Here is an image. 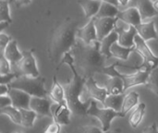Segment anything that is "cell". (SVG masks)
<instances>
[{
    "mask_svg": "<svg viewBox=\"0 0 158 133\" xmlns=\"http://www.w3.org/2000/svg\"><path fill=\"white\" fill-rule=\"evenodd\" d=\"M101 42L94 41L88 44L77 37L76 44L71 49L74 58V65L79 73L88 79L94 74H103L106 69V59H107L100 50Z\"/></svg>",
    "mask_w": 158,
    "mask_h": 133,
    "instance_id": "6da1fadb",
    "label": "cell"
},
{
    "mask_svg": "<svg viewBox=\"0 0 158 133\" xmlns=\"http://www.w3.org/2000/svg\"><path fill=\"white\" fill-rule=\"evenodd\" d=\"M79 20L67 18L53 29L47 45V56L53 63L59 64L66 53L70 52L77 41Z\"/></svg>",
    "mask_w": 158,
    "mask_h": 133,
    "instance_id": "7a4b0ae2",
    "label": "cell"
},
{
    "mask_svg": "<svg viewBox=\"0 0 158 133\" xmlns=\"http://www.w3.org/2000/svg\"><path fill=\"white\" fill-rule=\"evenodd\" d=\"M63 64L68 65L70 68L71 72H72V78L70 79V81H69V83L66 85V88H65L67 104L73 114L85 116L87 115V111L92 102V99H88L85 102H82L81 100V95L84 90L85 82L87 79L81 76L77 70L74 65V58L71 55V52H68L65 54L62 60L57 65L56 70H58V69Z\"/></svg>",
    "mask_w": 158,
    "mask_h": 133,
    "instance_id": "3957f363",
    "label": "cell"
},
{
    "mask_svg": "<svg viewBox=\"0 0 158 133\" xmlns=\"http://www.w3.org/2000/svg\"><path fill=\"white\" fill-rule=\"evenodd\" d=\"M45 78L31 77V76H19L8 85L11 88L21 90L31 96L47 97L49 93L45 89Z\"/></svg>",
    "mask_w": 158,
    "mask_h": 133,
    "instance_id": "277c9868",
    "label": "cell"
},
{
    "mask_svg": "<svg viewBox=\"0 0 158 133\" xmlns=\"http://www.w3.org/2000/svg\"><path fill=\"white\" fill-rule=\"evenodd\" d=\"M87 115L95 117L96 118L99 119V121L101 123V128L104 131V132L109 131L111 122L114 118L125 117L122 114V112H118L111 108H106V107L104 109L99 108L96 104V100H94V99H92L91 106L87 111Z\"/></svg>",
    "mask_w": 158,
    "mask_h": 133,
    "instance_id": "5b68a950",
    "label": "cell"
},
{
    "mask_svg": "<svg viewBox=\"0 0 158 133\" xmlns=\"http://www.w3.org/2000/svg\"><path fill=\"white\" fill-rule=\"evenodd\" d=\"M135 42V52H137L143 58V63L139 65V69H153L158 67V57L156 56L151 49L149 48L146 42L137 34L134 39Z\"/></svg>",
    "mask_w": 158,
    "mask_h": 133,
    "instance_id": "8992f818",
    "label": "cell"
},
{
    "mask_svg": "<svg viewBox=\"0 0 158 133\" xmlns=\"http://www.w3.org/2000/svg\"><path fill=\"white\" fill-rule=\"evenodd\" d=\"M114 30L118 34V43L120 45L125 46V47H133L135 45L134 39H135V36L138 34V31L135 26L130 25L124 22L123 20L118 19Z\"/></svg>",
    "mask_w": 158,
    "mask_h": 133,
    "instance_id": "52a82bcc",
    "label": "cell"
},
{
    "mask_svg": "<svg viewBox=\"0 0 158 133\" xmlns=\"http://www.w3.org/2000/svg\"><path fill=\"white\" fill-rule=\"evenodd\" d=\"M22 59L15 66V72L19 76L38 77L39 70L37 69L36 60L33 56V49L22 51Z\"/></svg>",
    "mask_w": 158,
    "mask_h": 133,
    "instance_id": "ba28073f",
    "label": "cell"
},
{
    "mask_svg": "<svg viewBox=\"0 0 158 133\" xmlns=\"http://www.w3.org/2000/svg\"><path fill=\"white\" fill-rule=\"evenodd\" d=\"M151 69H143L138 70L134 73L130 74H122L118 73V77H120L124 81V91L128 90L131 87L141 85V84H146L147 80L149 78Z\"/></svg>",
    "mask_w": 158,
    "mask_h": 133,
    "instance_id": "9c48e42d",
    "label": "cell"
},
{
    "mask_svg": "<svg viewBox=\"0 0 158 133\" xmlns=\"http://www.w3.org/2000/svg\"><path fill=\"white\" fill-rule=\"evenodd\" d=\"M30 109L34 111L38 117H49L53 118L52 104L46 97L31 96Z\"/></svg>",
    "mask_w": 158,
    "mask_h": 133,
    "instance_id": "30bf717a",
    "label": "cell"
},
{
    "mask_svg": "<svg viewBox=\"0 0 158 133\" xmlns=\"http://www.w3.org/2000/svg\"><path fill=\"white\" fill-rule=\"evenodd\" d=\"M127 7H136L139 10L143 20L153 18L158 14L152 0H130Z\"/></svg>",
    "mask_w": 158,
    "mask_h": 133,
    "instance_id": "8fae6325",
    "label": "cell"
},
{
    "mask_svg": "<svg viewBox=\"0 0 158 133\" xmlns=\"http://www.w3.org/2000/svg\"><path fill=\"white\" fill-rule=\"evenodd\" d=\"M86 94L89 99H94L96 101L101 102L102 104L105 102L108 93L106 88H101L97 85L96 81L94 80V77H90L86 80L85 87Z\"/></svg>",
    "mask_w": 158,
    "mask_h": 133,
    "instance_id": "7c38bea8",
    "label": "cell"
},
{
    "mask_svg": "<svg viewBox=\"0 0 158 133\" xmlns=\"http://www.w3.org/2000/svg\"><path fill=\"white\" fill-rule=\"evenodd\" d=\"M52 113H53V120L59 123L61 126L69 125L70 120L69 117L72 113L70 108L69 107L67 101H64L59 104L52 105Z\"/></svg>",
    "mask_w": 158,
    "mask_h": 133,
    "instance_id": "4fadbf2b",
    "label": "cell"
},
{
    "mask_svg": "<svg viewBox=\"0 0 158 133\" xmlns=\"http://www.w3.org/2000/svg\"><path fill=\"white\" fill-rule=\"evenodd\" d=\"M117 18H96L95 28L97 32V41H102L115 29Z\"/></svg>",
    "mask_w": 158,
    "mask_h": 133,
    "instance_id": "5bb4252c",
    "label": "cell"
},
{
    "mask_svg": "<svg viewBox=\"0 0 158 133\" xmlns=\"http://www.w3.org/2000/svg\"><path fill=\"white\" fill-rule=\"evenodd\" d=\"M12 100V106L18 109H30V103L31 95L15 88H11L7 94Z\"/></svg>",
    "mask_w": 158,
    "mask_h": 133,
    "instance_id": "9a60e30c",
    "label": "cell"
},
{
    "mask_svg": "<svg viewBox=\"0 0 158 133\" xmlns=\"http://www.w3.org/2000/svg\"><path fill=\"white\" fill-rule=\"evenodd\" d=\"M77 37L88 44H91L94 41H97V32H96V28H95V17H93L85 26L78 30Z\"/></svg>",
    "mask_w": 158,
    "mask_h": 133,
    "instance_id": "2e32d148",
    "label": "cell"
},
{
    "mask_svg": "<svg viewBox=\"0 0 158 133\" xmlns=\"http://www.w3.org/2000/svg\"><path fill=\"white\" fill-rule=\"evenodd\" d=\"M117 18L123 20L124 22H126L130 25L135 26V27L138 26L139 24L143 23L141 14L136 7H128L123 11H119Z\"/></svg>",
    "mask_w": 158,
    "mask_h": 133,
    "instance_id": "e0dca14e",
    "label": "cell"
},
{
    "mask_svg": "<svg viewBox=\"0 0 158 133\" xmlns=\"http://www.w3.org/2000/svg\"><path fill=\"white\" fill-rule=\"evenodd\" d=\"M5 56V57L10 62L12 67H15L21 59H22V52H19L18 49V44L17 41L12 39L6 47L5 48L4 52H2Z\"/></svg>",
    "mask_w": 158,
    "mask_h": 133,
    "instance_id": "ac0fdd59",
    "label": "cell"
},
{
    "mask_svg": "<svg viewBox=\"0 0 158 133\" xmlns=\"http://www.w3.org/2000/svg\"><path fill=\"white\" fill-rule=\"evenodd\" d=\"M136 29H137L138 34L145 42L157 38V31L156 30L154 20H151V21L145 22V23H141L138 26H136Z\"/></svg>",
    "mask_w": 158,
    "mask_h": 133,
    "instance_id": "d6986e66",
    "label": "cell"
},
{
    "mask_svg": "<svg viewBox=\"0 0 158 133\" xmlns=\"http://www.w3.org/2000/svg\"><path fill=\"white\" fill-rule=\"evenodd\" d=\"M79 5L82 7L86 19H92L98 13L102 1L100 0H78Z\"/></svg>",
    "mask_w": 158,
    "mask_h": 133,
    "instance_id": "ffe728a7",
    "label": "cell"
},
{
    "mask_svg": "<svg viewBox=\"0 0 158 133\" xmlns=\"http://www.w3.org/2000/svg\"><path fill=\"white\" fill-rule=\"evenodd\" d=\"M118 34L114 30L101 41V47H100L101 53L107 59L110 57H113V56L111 54V47L115 43L118 42Z\"/></svg>",
    "mask_w": 158,
    "mask_h": 133,
    "instance_id": "44dd1931",
    "label": "cell"
},
{
    "mask_svg": "<svg viewBox=\"0 0 158 133\" xmlns=\"http://www.w3.org/2000/svg\"><path fill=\"white\" fill-rule=\"evenodd\" d=\"M48 95L50 99L54 101L56 104H59V103L66 101L65 88H63V86L58 82L56 75H54L53 77V84H52V88Z\"/></svg>",
    "mask_w": 158,
    "mask_h": 133,
    "instance_id": "7402d4cb",
    "label": "cell"
},
{
    "mask_svg": "<svg viewBox=\"0 0 158 133\" xmlns=\"http://www.w3.org/2000/svg\"><path fill=\"white\" fill-rule=\"evenodd\" d=\"M106 89L108 94H124V81L120 77H110L106 82Z\"/></svg>",
    "mask_w": 158,
    "mask_h": 133,
    "instance_id": "603a6c76",
    "label": "cell"
},
{
    "mask_svg": "<svg viewBox=\"0 0 158 133\" xmlns=\"http://www.w3.org/2000/svg\"><path fill=\"white\" fill-rule=\"evenodd\" d=\"M125 96L126 95L124 94H108L106 96L105 102L103 103V105L106 108H111V109H114L115 111L121 112V108H122V105H123Z\"/></svg>",
    "mask_w": 158,
    "mask_h": 133,
    "instance_id": "cb8c5ba5",
    "label": "cell"
},
{
    "mask_svg": "<svg viewBox=\"0 0 158 133\" xmlns=\"http://www.w3.org/2000/svg\"><path fill=\"white\" fill-rule=\"evenodd\" d=\"M132 52H135V45L133 47H125L117 42L111 47V54L113 57L118 58L120 60H128L131 53Z\"/></svg>",
    "mask_w": 158,
    "mask_h": 133,
    "instance_id": "d4e9b609",
    "label": "cell"
},
{
    "mask_svg": "<svg viewBox=\"0 0 158 133\" xmlns=\"http://www.w3.org/2000/svg\"><path fill=\"white\" fill-rule=\"evenodd\" d=\"M145 104L141 103L137 106V107L131 112V114L129 117V123L131 126V128L136 129L142 122L143 116L145 114Z\"/></svg>",
    "mask_w": 158,
    "mask_h": 133,
    "instance_id": "484cf974",
    "label": "cell"
},
{
    "mask_svg": "<svg viewBox=\"0 0 158 133\" xmlns=\"http://www.w3.org/2000/svg\"><path fill=\"white\" fill-rule=\"evenodd\" d=\"M118 13H119V9L118 6L109 3L102 2L100 9L95 17L96 18H117Z\"/></svg>",
    "mask_w": 158,
    "mask_h": 133,
    "instance_id": "4316f807",
    "label": "cell"
},
{
    "mask_svg": "<svg viewBox=\"0 0 158 133\" xmlns=\"http://www.w3.org/2000/svg\"><path fill=\"white\" fill-rule=\"evenodd\" d=\"M139 101V94L135 92H131L130 94H128L123 101V105H122V108H121V112L124 116H126V114L128 112H130L134 106H137Z\"/></svg>",
    "mask_w": 158,
    "mask_h": 133,
    "instance_id": "83f0119b",
    "label": "cell"
},
{
    "mask_svg": "<svg viewBox=\"0 0 158 133\" xmlns=\"http://www.w3.org/2000/svg\"><path fill=\"white\" fill-rule=\"evenodd\" d=\"M0 112L2 115L7 116L13 123L21 125V114H20L19 109L14 107L13 106H8L1 108Z\"/></svg>",
    "mask_w": 158,
    "mask_h": 133,
    "instance_id": "f1b7e54d",
    "label": "cell"
},
{
    "mask_svg": "<svg viewBox=\"0 0 158 133\" xmlns=\"http://www.w3.org/2000/svg\"><path fill=\"white\" fill-rule=\"evenodd\" d=\"M21 114V126L25 128H32L35 118L38 115L31 109H19Z\"/></svg>",
    "mask_w": 158,
    "mask_h": 133,
    "instance_id": "f546056e",
    "label": "cell"
},
{
    "mask_svg": "<svg viewBox=\"0 0 158 133\" xmlns=\"http://www.w3.org/2000/svg\"><path fill=\"white\" fill-rule=\"evenodd\" d=\"M0 22L12 23V19L9 12V2L7 0L0 1Z\"/></svg>",
    "mask_w": 158,
    "mask_h": 133,
    "instance_id": "4dcf8cb0",
    "label": "cell"
},
{
    "mask_svg": "<svg viewBox=\"0 0 158 133\" xmlns=\"http://www.w3.org/2000/svg\"><path fill=\"white\" fill-rule=\"evenodd\" d=\"M146 85L154 94L158 95V67L151 70Z\"/></svg>",
    "mask_w": 158,
    "mask_h": 133,
    "instance_id": "1f68e13d",
    "label": "cell"
},
{
    "mask_svg": "<svg viewBox=\"0 0 158 133\" xmlns=\"http://www.w3.org/2000/svg\"><path fill=\"white\" fill-rule=\"evenodd\" d=\"M11 72V64L10 62L5 57L4 54L1 53L0 55V74H7Z\"/></svg>",
    "mask_w": 158,
    "mask_h": 133,
    "instance_id": "d6a6232c",
    "label": "cell"
},
{
    "mask_svg": "<svg viewBox=\"0 0 158 133\" xmlns=\"http://www.w3.org/2000/svg\"><path fill=\"white\" fill-rule=\"evenodd\" d=\"M73 133H104L102 128H99L97 126H82L81 128H78L75 132Z\"/></svg>",
    "mask_w": 158,
    "mask_h": 133,
    "instance_id": "836d02e7",
    "label": "cell"
},
{
    "mask_svg": "<svg viewBox=\"0 0 158 133\" xmlns=\"http://www.w3.org/2000/svg\"><path fill=\"white\" fill-rule=\"evenodd\" d=\"M19 75L15 72V71H12V72H9L7 74H4V75H1V84H9L11 83L16 78H18Z\"/></svg>",
    "mask_w": 158,
    "mask_h": 133,
    "instance_id": "e575fe53",
    "label": "cell"
},
{
    "mask_svg": "<svg viewBox=\"0 0 158 133\" xmlns=\"http://www.w3.org/2000/svg\"><path fill=\"white\" fill-rule=\"evenodd\" d=\"M60 131H61V125L53 120V122L49 124L43 131V133H60Z\"/></svg>",
    "mask_w": 158,
    "mask_h": 133,
    "instance_id": "d590c367",
    "label": "cell"
},
{
    "mask_svg": "<svg viewBox=\"0 0 158 133\" xmlns=\"http://www.w3.org/2000/svg\"><path fill=\"white\" fill-rule=\"evenodd\" d=\"M12 40V38L9 35H6L5 33H0V51L1 53L4 52L5 48L8 44V43Z\"/></svg>",
    "mask_w": 158,
    "mask_h": 133,
    "instance_id": "8d00e7d4",
    "label": "cell"
},
{
    "mask_svg": "<svg viewBox=\"0 0 158 133\" xmlns=\"http://www.w3.org/2000/svg\"><path fill=\"white\" fill-rule=\"evenodd\" d=\"M0 99H1V105H0V108L8 106H12V100L9 97L8 94L6 95H0Z\"/></svg>",
    "mask_w": 158,
    "mask_h": 133,
    "instance_id": "74e56055",
    "label": "cell"
},
{
    "mask_svg": "<svg viewBox=\"0 0 158 133\" xmlns=\"http://www.w3.org/2000/svg\"><path fill=\"white\" fill-rule=\"evenodd\" d=\"M143 133H158V128L156 123H153L151 126L146 127L143 131Z\"/></svg>",
    "mask_w": 158,
    "mask_h": 133,
    "instance_id": "f35d334b",
    "label": "cell"
},
{
    "mask_svg": "<svg viewBox=\"0 0 158 133\" xmlns=\"http://www.w3.org/2000/svg\"><path fill=\"white\" fill-rule=\"evenodd\" d=\"M10 90V86L8 84H1L0 87V95H6L8 94Z\"/></svg>",
    "mask_w": 158,
    "mask_h": 133,
    "instance_id": "ab89813d",
    "label": "cell"
},
{
    "mask_svg": "<svg viewBox=\"0 0 158 133\" xmlns=\"http://www.w3.org/2000/svg\"><path fill=\"white\" fill-rule=\"evenodd\" d=\"M17 7H19L21 6H27L31 4V0H15Z\"/></svg>",
    "mask_w": 158,
    "mask_h": 133,
    "instance_id": "60d3db41",
    "label": "cell"
},
{
    "mask_svg": "<svg viewBox=\"0 0 158 133\" xmlns=\"http://www.w3.org/2000/svg\"><path fill=\"white\" fill-rule=\"evenodd\" d=\"M100 1H102V2H106V3H109V4H112V5H114V6H119V5H120V3H119V1L118 0H100Z\"/></svg>",
    "mask_w": 158,
    "mask_h": 133,
    "instance_id": "b9f144b4",
    "label": "cell"
},
{
    "mask_svg": "<svg viewBox=\"0 0 158 133\" xmlns=\"http://www.w3.org/2000/svg\"><path fill=\"white\" fill-rule=\"evenodd\" d=\"M118 1H119L120 5L122 6H127L128 4H129V2H130V0H118Z\"/></svg>",
    "mask_w": 158,
    "mask_h": 133,
    "instance_id": "7bdbcfd3",
    "label": "cell"
},
{
    "mask_svg": "<svg viewBox=\"0 0 158 133\" xmlns=\"http://www.w3.org/2000/svg\"><path fill=\"white\" fill-rule=\"evenodd\" d=\"M154 6H155L156 10L158 12V0H156V1L154 2Z\"/></svg>",
    "mask_w": 158,
    "mask_h": 133,
    "instance_id": "ee69618b",
    "label": "cell"
},
{
    "mask_svg": "<svg viewBox=\"0 0 158 133\" xmlns=\"http://www.w3.org/2000/svg\"><path fill=\"white\" fill-rule=\"evenodd\" d=\"M104 133H116V132H114V131H106V132H104Z\"/></svg>",
    "mask_w": 158,
    "mask_h": 133,
    "instance_id": "f6af8a7d",
    "label": "cell"
},
{
    "mask_svg": "<svg viewBox=\"0 0 158 133\" xmlns=\"http://www.w3.org/2000/svg\"><path fill=\"white\" fill-rule=\"evenodd\" d=\"M7 1H8L9 3H13V2H14V0H7Z\"/></svg>",
    "mask_w": 158,
    "mask_h": 133,
    "instance_id": "bcb514c9",
    "label": "cell"
},
{
    "mask_svg": "<svg viewBox=\"0 0 158 133\" xmlns=\"http://www.w3.org/2000/svg\"><path fill=\"white\" fill-rule=\"evenodd\" d=\"M13 133H21V132H19V131H15V132H13Z\"/></svg>",
    "mask_w": 158,
    "mask_h": 133,
    "instance_id": "7dc6e473",
    "label": "cell"
}]
</instances>
